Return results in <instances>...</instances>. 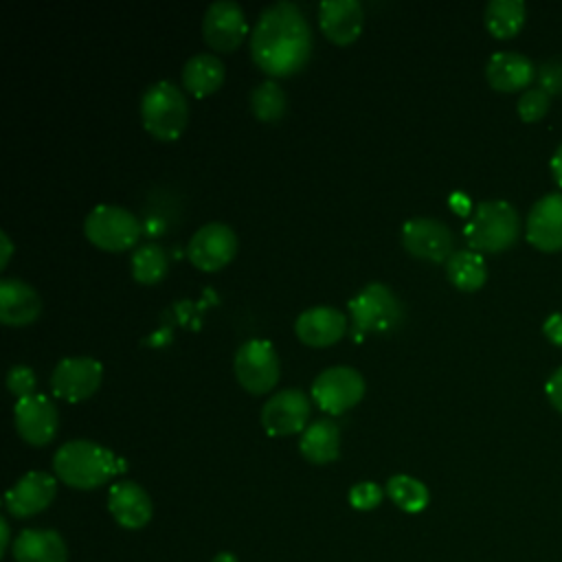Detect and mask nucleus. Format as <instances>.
Instances as JSON below:
<instances>
[{"instance_id":"nucleus-1","label":"nucleus","mask_w":562,"mask_h":562,"mask_svg":"<svg viewBox=\"0 0 562 562\" xmlns=\"http://www.w3.org/2000/svg\"><path fill=\"white\" fill-rule=\"evenodd\" d=\"M252 61L272 77L299 72L312 55V26L292 0H277L261 9L250 31Z\"/></svg>"},{"instance_id":"nucleus-2","label":"nucleus","mask_w":562,"mask_h":562,"mask_svg":"<svg viewBox=\"0 0 562 562\" xmlns=\"http://www.w3.org/2000/svg\"><path fill=\"white\" fill-rule=\"evenodd\" d=\"M53 470L70 487L94 490L125 470V461L92 439H70L55 450Z\"/></svg>"},{"instance_id":"nucleus-3","label":"nucleus","mask_w":562,"mask_h":562,"mask_svg":"<svg viewBox=\"0 0 562 562\" xmlns=\"http://www.w3.org/2000/svg\"><path fill=\"white\" fill-rule=\"evenodd\" d=\"M520 231L518 211L507 200L479 202L465 222V239L476 252L507 250Z\"/></svg>"},{"instance_id":"nucleus-4","label":"nucleus","mask_w":562,"mask_h":562,"mask_svg":"<svg viewBox=\"0 0 562 562\" xmlns=\"http://www.w3.org/2000/svg\"><path fill=\"white\" fill-rule=\"evenodd\" d=\"M140 119L145 130L160 140L180 136L189 121V103L184 92L169 79L149 83L140 94Z\"/></svg>"},{"instance_id":"nucleus-5","label":"nucleus","mask_w":562,"mask_h":562,"mask_svg":"<svg viewBox=\"0 0 562 562\" xmlns=\"http://www.w3.org/2000/svg\"><path fill=\"white\" fill-rule=\"evenodd\" d=\"M86 237L103 250H125L140 237V220L121 204L101 202L83 220Z\"/></svg>"},{"instance_id":"nucleus-6","label":"nucleus","mask_w":562,"mask_h":562,"mask_svg":"<svg viewBox=\"0 0 562 562\" xmlns=\"http://www.w3.org/2000/svg\"><path fill=\"white\" fill-rule=\"evenodd\" d=\"M349 314L353 331H391L400 325L404 312L397 294L380 283L371 281L349 299Z\"/></svg>"},{"instance_id":"nucleus-7","label":"nucleus","mask_w":562,"mask_h":562,"mask_svg":"<svg viewBox=\"0 0 562 562\" xmlns=\"http://www.w3.org/2000/svg\"><path fill=\"white\" fill-rule=\"evenodd\" d=\"M235 375L239 384L250 393L270 391L281 375L279 353L270 340L250 338L241 342L235 351Z\"/></svg>"},{"instance_id":"nucleus-8","label":"nucleus","mask_w":562,"mask_h":562,"mask_svg":"<svg viewBox=\"0 0 562 562\" xmlns=\"http://www.w3.org/2000/svg\"><path fill=\"white\" fill-rule=\"evenodd\" d=\"M364 395V378L358 369L349 364H334L323 369L312 382V397L314 402L331 413H345L347 408L356 406Z\"/></svg>"},{"instance_id":"nucleus-9","label":"nucleus","mask_w":562,"mask_h":562,"mask_svg":"<svg viewBox=\"0 0 562 562\" xmlns=\"http://www.w3.org/2000/svg\"><path fill=\"white\" fill-rule=\"evenodd\" d=\"M402 246L428 261H448L454 252V235L446 222L430 215H415L402 224Z\"/></svg>"},{"instance_id":"nucleus-10","label":"nucleus","mask_w":562,"mask_h":562,"mask_svg":"<svg viewBox=\"0 0 562 562\" xmlns=\"http://www.w3.org/2000/svg\"><path fill=\"white\" fill-rule=\"evenodd\" d=\"M103 378V364L90 356H68L61 358L53 373L50 386L53 393L68 402H81L97 391Z\"/></svg>"},{"instance_id":"nucleus-11","label":"nucleus","mask_w":562,"mask_h":562,"mask_svg":"<svg viewBox=\"0 0 562 562\" xmlns=\"http://www.w3.org/2000/svg\"><path fill=\"white\" fill-rule=\"evenodd\" d=\"M248 33L244 7L237 0H215L204 9L202 35L215 50H233Z\"/></svg>"},{"instance_id":"nucleus-12","label":"nucleus","mask_w":562,"mask_h":562,"mask_svg":"<svg viewBox=\"0 0 562 562\" xmlns=\"http://www.w3.org/2000/svg\"><path fill=\"white\" fill-rule=\"evenodd\" d=\"M13 422L18 435L31 446L48 443L59 424V413L53 400L44 393H31L20 397L13 406Z\"/></svg>"},{"instance_id":"nucleus-13","label":"nucleus","mask_w":562,"mask_h":562,"mask_svg":"<svg viewBox=\"0 0 562 562\" xmlns=\"http://www.w3.org/2000/svg\"><path fill=\"white\" fill-rule=\"evenodd\" d=\"M237 235L226 222H206L189 239L187 255L202 270H217L233 259Z\"/></svg>"},{"instance_id":"nucleus-14","label":"nucleus","mask_w":562,"mask_h":562,"mask_svg":"<svg viewBox=\"0 0 562 562\" xmlns=\"http://www.w3.org/2000/svg\"><path fill=\"white\" fill-rule=\"evenodd\" d=\"M310 417V397L301 389H281L261 406V424L270 435L283 437L305 430Z\"/></svg>"},{"instance_id":"nucleus-15","label":"nucleus","mask_w":562,"mask_h":562,"mask_svg":"<svg viewBox=\"0 0 562 562\" xmlns=\"http://www.w3.org/2000/svg\"><path fill=\"white\" fill-rule=\"evenodd\" d=\"M57 492L55 476L42 470H31L20 476L4 494V507L15 518H29L44 512Z\"/></svg>"},{"instance_id":"nucleus-16","label":"nucleus","mask_w":562,"mask_h":562,"mask_svg":"<svg viewBox=\"0 0 562 562\" xmlns=\"http://www.w3.org/2000/svg\"><path fill=\"white\" fill-rule=\"evenodd\" d=\"M527 239L544 252L562 250V193H544L527 215Z\"/></svg>"},{"instance_id":"nucleus-17","label":"nucleus","mask_w":562,"mask_h":562,"mask_svg":"<svg viewBox=\"0 0 562 562\" xmlns=\"http://www.w3.org/2000/svg\"><path fill=\"white\" fill-rule=\"evenodd\" d=\"M294 331L305 345L325 347L347 331V316L338 307L314 305L296 316Z\"/></svg>"},{"instance_id":"nucleus-18","label":"nucleus","mask_w":562,"mask_h":562,"mask_svg":"<svg viewBox=\"0 0 562 562\" xmlns=\"http://www.w3.org/2000/svg\"><path fill=\"white\" fill-rule=\"evenodd\" d=\"M108 509L125 529H140L149 522L154 505L149 494L134 481H119L108 492Z\"/></svg>"},{"instance_id":"nucleus-19","label":"nucleus","mask_w":562,"mask_h":562,"mask_svg":"<svg viewBox=\"0 0 562 562\" xmlns=\"http://www.w3.org/2000/svg\"><path fill=\"white\" fill-rule=\"evenodd\" d=\"M321 31L336 44L353 42L364 26L360 0H323L318 4Z\"/></svg>"},{"instance_id":"nucleus-20","label":"nucleus","mask_w":562,"mask_h":562,"mask_svg":"<svg viewBox=\"0 0 562 562\" xmlns=\"http://www.w3.org/2000/svg\"><path fill=\"white\" fill-rule=\"evenodd\" d=\"M40 292L24 279H0V321L4 325H26L40 316Z\"/></svg>"},{"instance_id":"nucleus-21","label":"nucleus","mask_w":562,"mask_h":562,"mask_svg":"<svg viewBox=\"0 0 562 562\" xmlns=\"http://www.w3.org/2000/svg\"><path fill=\"white\" fill-rule=\"evenodd\" d=\"M485 77L494 90L514 92L527 88L536 77L533 61L518 50H496L485 64Z\"/></svg>"},{"instance_id":"nucleus-22","label":"nucleus","mask_w":562,"mask_h":562,"mask_svg":"<svg viewBox=\"0 0 562 562\" xmlns=\"http://www.w3.org/2000/svg\"><path fill=\"white\" fill-rule=\"evenodd\" d=\"M15 562H66L68 549L64 538L53 529H24L11 547Z\"/></svg>"},{"instance_id":"nucleus-23","label":"nucleus","mask_w":562,"mask_h":562,"mask_svg":"<svg viewBox=\"0 0 562 562\" xmlns=\"http://www.w3.org/2000/svg\"><path fill=\"white\" fill-rule=\"evenodd\" d=\"M226 77V66L215 53H193L182 66V86L195 94L206 97L215 92Z\"/></svg>"},{"instance_id":"nucleus-24","label":"nucleus","mask_w":562,"mask_h":562,"mask_svg":"<svg viewBox=\"0 0 562 562\" xmlns=\"http://www.w3.org/2000/svg\"><path fill=\"white\" fill-rule=\"evenodd\" d=\"M301 454L312 463L334 461L340 452V428L334 419L321 417L310 422L299 439Z\"/></svg>"},{"instance_id":"nucleus-25","label":"nucleus","mask_w":562,"mask_h":562,"mask_svg":"<svg viewBox=\"0 0 562 562\" xmlns=\"http://www.w3.org/2000/svg\"><path fill=\"white\" fill-rule=\"evenodd\" d=\"M446 274L452 285H457L459 290L472 292L485 283L487 266H485V259L481 252H476L472 248H461L448 257Z\"/></svg>"},{"instance_id":"nucleus-26","label":"nucleus","mask_w":562,"mask_h":562,"mask_svg":"<svg viewBox=\"0 0 562 562\" xmlns=\"http://www.w3.org/2000/svg\"><path fill=\"white\" fill-rule=\"evenodd\" d=\"M525 2L522 0H490L485 4V26L496 37H512L522 29Z\"/></svg>"},{"instance_id":"nucleus-27","label":"nucleus","mask_w":562,"mask_h":562,"mask_svg":"<svg viewBox=\"0 0 562 562\" xmlns=\"http://www.w3.org/2000/svg\"><path fill=\"white\" fill-rule=\"evenodd\" d=\"M386 496L404 512L408 514H417L422 509H426L428 501H430V492L428 487L411 476V474H393L386 481Z\"/></svg>"},{"instance_id":"nucleus-28","label":"nucleus","mask_w":562,"mask_h":562,"mask_svg":"<svg viewBox=\"0 0 562 562\" xmlns=\"http://www.w3.org/2000/svg\"><path fill=\"white\" fill-rule=\"evenodd\" d=\"M169 266L167 252L158 244H140L132 252V274L140 283H156L165 277Z\"/></svg>"},{"instance_id":"nucleus-29","label":"nucleus","mask_w":562,"mask_h":562,"mask_svg":"<svg viewBox=\"0 0 562 562\" xmlns=\"http://www.w3.org/2000/svg\"><path fill=\"white\" fill-rule=\"evenodd\" d=\"M288 105L283 88L274 79H263L250 90V110L261 121H277Z\"/></svg>"},{"instance_id":"nucleus-30","label":"nucleus","mask_w":562,"mask_h":562,"mask_svg":"<svg viewBox=\"0 0 562 562\" xmlns=\"http://www.w3.org/2000/svg\"><path fill=\"white\" fill-rule=\"evenodd\" d=\"M549 103H551V94L544 88H540V86L527 88L518 99V116L525 123H533L547 114Z\"/></svg>"},{"instance_id":"nucleus-31","label":"nucleus","mask_w":562,"mask_h":562,"mask_svg":"<svg viewBox=\"0 0 562 562\" xmlns=\"http://www.w3.org/2000/svg\"><path fill=\"white\" fill-rule=\"evenodd\" d=\"M347 496H349L351 507H356L360 512H369V509H375L382 503L384 490L373 481H360L349 490Z\"/></svg>"},{"instance_id":"nucleus-32","label":"nucleus","mask_w":562,"mask_h":562,"mask_svg":"<svg viewBox=\"0 0 562 562\" xmlns=\"http://www.w3.org/2000/svg\"><path fill=\"white\" fill-rule=\"evenodd\" d=\"M35 371L29 367V364H13L9 371H7V386L9 391L20 400V397H26L31 393H35Z\"/></svg>"},{"instance_id":"nucleus-33","label":"nucleus","mask_w":562,"mask_h":562,"mask_svg":"<svg viewBox=\"0 0 562 562\" xmlns=\"http://www.w3.org/2000/svg\"><path fill=\"white\" fill-rule=\"evenodd\" d=\"M540 88L551 92H562V61H549L538 70Z\"/></svg>"},{"instance_id":"nucleus-34","label":"nucleus","mask_w":562,"mask_h":562,"mask_svg":"<svg viewBox=\"0 0 562 562\" xmlns=\"http://www.w3.org/2000/svg\"><path fill=\"white\" fill-rule=\"evenodd\" d=\"M542 331H544V336H547L553 345L562 347V312L549 314L547 321H544V325H542Z\"/></svg>"},{"instance_id":"nucleus-35","label":"nucleus","mask_w":562,"mask_h":562,"mask_svg":"<svg viewBox=\"0 0 562 562\" xmlns=\"http://www.w3.org/2000/svg\"><path fill=\"white\" fill-rule=\"evenodd\" d=\"M547 397L553 408L562 413V367L547 380Z\"/></svg>"},{"instance_id":"nucleus-36","label":"nucleus","mask_w":562,"mask_h":562,"mask_svg":"<svg viewBox=\"0 0 562 562\" xmlns=\"http://www.w3.org/2000/svg\"><path fill=\"white\" fill-rule=\"evenodd\" d=\"M0 248H2V255H0V268H4L9 263V257L13 252V244L9 239V233L7 231H0Z\"/></svg>"},{"instance_id":"nucleus-37","label":"nucleus","mask_w":562,"mask_h":562,"mask_svg":"<svg viewBox=\"0 0 562 562\" xmlns=\"http://www.w3.org/2000/svg\"><path fill=\"white\" fill-rule=\"evenodd\" d=\"M551 171H553V178H555V182L562 187V143L558 145L555 154L551 156Z\"/></svg>"},{"instance_id":"nucleus-38","label":"nucleus","mask_w":562,"mask_h":562,"mask_svg":"<svg viewBox=\"0 0 562 562\" xmlns=\"http://www.w3.org/2000/svg\"><path fill=\"white\" fill-rule=\"evenodd\" d=\"M0 531H2V538H0V551L4 553L7 547H9V522L7 518H0Z\"/></svg>"},{"instance_id":"nucleus-39","label":"nucleus","mask_w":562,"mask_h":562,"mask_svg":"<svg viewBox=\"0 0 562 562\" xmlns=\"http://www.w3.org/2000/svg\"><path fill=\"white\" fill-rule=\"evenodd\" d=\"M211 562H239V560H237V555L231 553V551H220Z\"/></svg>"}]
</instances>
